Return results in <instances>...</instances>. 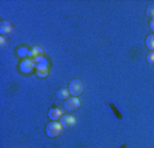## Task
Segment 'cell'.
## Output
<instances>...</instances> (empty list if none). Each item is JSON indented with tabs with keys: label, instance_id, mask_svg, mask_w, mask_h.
Listing matches in <instances>:
<instances>
[{
	"label": "cell",
	"instance_id": "12",
	"mask_svg": "<svg viewBox=\"0 0 154 148\" xmlns=\"http://www.w3.org/2000/svg\"><path fill=\"white\" fill-rule=\"evenodd\" d=\"M18 56H21V58H23V56H26V55H29V49L25 48V47H21V48L18 49Z\"/></svg>",
	"mask_w": 154,
	"mask_h": 148
},
{
	"label": "cell",
	"instance_id": "14",
	"mask_svg": "<svg viewBox=\"0 0 154 148\" xmlns=\"http://www.w3.org/2000/svg\"><path fill=\"white\" fill-rule=\"evenodd\" d=\"M147 62L149 63H154V51H151L147 54Z\"/></svg>",
	"mask_w": 154,
	"mask_h": 148
},
{
	"label": "cell",
	"instance_id": "3",
	"mask_svg": "<svg viewBox=\"0 0 154 148\" xmlns=\"http://www.w3.org/2000/svg\"><path fill=\"white\" fill-rule=\"evenodd\" d=\"M80 106H81V102H80V99L76 97V96H72V97H69V99H66L65 100V103H63V108L66 110L67 113L76 111Z\"/></svg>",
	"mask_w": 154,
	"mask_h": 148
},
{
	"label": "cell",
	"instance_id": "1",
	"mask_svg": "<svg viewBox=\"0 0 154 148\" xmlns=\"http://www.w3.org/2000/svg\"><path fill=\"white\" fill-rule=\"evenodd\" d=\"M62 132V125L59 121H51L50 123L45 125V135L48 137L51 138H55L57 136H59Z\"/></svg>",
	"mask_w": 154,
	"mask_h": 148
},
{
	"label": "cell",
	"instance_id": "10",
	"mask_svg": "<svg viewBox=\"0 0 154 148\" xmlns=\"http://www.w3.org/2000/svg\"><path fill=\"white\" fill-rule=\"evenodd\" d=\"M36 74L38 77L45 78L48 75V67H36Z\"/></svg>",
	"mask_w": 154,
	"mask_h": 148
},
{
	"label": "cell",
	"instance_id": "15",
	"mask_svg": "<svg viewBox=\"0 0 154 148\" xmlns=\"http://www.w3.org/2000/svg\"><path fill=\"white\" fill-rule=\"evenodd\" d=\"M150 29L153 30V33H154V19H151V21H150Z\"/></svg>",
	"mask_w": 154,
	"mask_h": 148
},
{
	"label": "cell",
	"instance_id": "6",
	"mask_svg": "<svg viewBox=\"0 0 154 148\" xmlns=\"http://www.w3.org/2000/svg\"><path fill=\"white\" fill-rule=\"evenodd\" d=\"M62 111L61 108H58V107H51V108L48 110V117H50V119L51 121H59V119L62 118Z\"/></svg>",
	"mask_w": 154,
	"mask_h": 148
},
{
	"label": "cell",
	"instance_id": "5",
	"mask_svg": "<svg viewBox=\"0 0 154 148\" xmlns=\"http://www.w3.org/2000/svg\"><path fill=\"white\" fill-rule=\"evenodd\" d=\"M33 66H35V62L33 61H30V59H23V61L21 62V64H19V69H21L22 73L28 74L33 70Z\"/></svg>",
	"mask_w": 154,
	"mask_h": 148
},
{
	"label": "cell",
	"instance_id": "7",
	"mask_svg": "<svg viewBox=\"0 0 154 148\" xmlns=\"http://www.w3.org/2000/svg\"><path fill=\"white\" fill-rule=\"evenodd\" d=\"M69 95H70V92H69L67 88H59V89L57 90V97L58 99H61V100L69 99Z\"/></svg>",
	"mask_w": 154,
	"mask_h": 148
},
{
	"label": "cell",
	"instance_id": "9",
	"mask_svg": "<svg viewBox=\"0 0 154 148\" xmlns=\"http://www.w3.org/2000/svg\"><path fill=\"white\" fill-rule=\"evenodd\" d=\"M44 49L42 47H33L32 49H29V56H33V58H37V56H42Z\"/></svg>",
	"mask_w": 154,
	"mask_h": 148
},
{
	"label": "cell",
	"instance_id": "2",
	"mask_svg": "<svg viewBox=\"0 0 154 148\" xmlns=\"http://www.w3.org/2000/svg\"><path fill=\"white\" fill-rule=\"evenodd\" d=\"M69 92H70V95H73V96L79 97L81 93H83L84 90V85H83V81L81 80H72L70 84H69Z\"/></svg>",
	"mask_w": 154,
	"mask_h": 148
},
{
	"label": "cell",
	"instance_id": "4",
	"mask_svg": "<svg viewBox=\"0 0 154 148\" xmlns=\"http://www.w3.org/2000/svg\"><path fill=\"white\" fill-rule=\"evenodd\" d=\"M59 122H61L62 128H73L76 125V119H74L73 115L66 114V115H62V118L59 119Z\"/></svg>",
	"mask_w": 154,
	"mask_h": 148
},
{
	"label": "cell",
	"instance_id": "13",
	"mask_svg": "<svg viewBox=\"0 0 154 148\" xmlns=\"http://www.w3.org/2000/svg\"><path fill=\"white\" fill-rule=\"evenodd\" d=\"M146 14L149 16H151V19H154V6H149L147 10H146Z\"/></svg>",
	"mask_w": 154,
	"mask_h": 148
},
{
	"label": "cell",
	"instance_id": "11",
	"mask_svg": "<svg viewBox=\"0 0 154 148\" xmlns=\"http://www.w3.org/2000/svg\"><path fill=\"white\" fill-rule=\"evenodd\" d=\"M146 45H147V48H149V49L154 51V33L146 37Z\"/></svg>",
	"mask_w": 154,
	"mask_h": 148
},
{
	"label": "cell",
	"instance_id": "8",
	"mask_svg": "<svg viewBox=\"0 0 154 148\" xmlns=\"http://www.w3.org/2000/svg\"><path fill=\"white\" fill-rule=\"evenodd\" d=\"M11 30H13V25L10 22H7V21H3L2 25H0V32H2V34H8Z\"/></svg>",
	"mask_w": 154,
	"mask_h": 148
}]
</instances>
